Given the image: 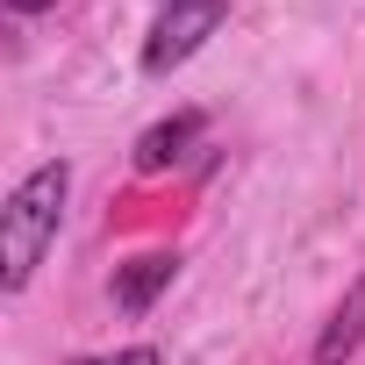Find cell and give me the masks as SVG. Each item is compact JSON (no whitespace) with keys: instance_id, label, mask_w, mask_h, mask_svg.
I'll return each instance as SVG.
<instances>
[{"instance_id":"6da1fadb","label":"cell","mask_w":365,"mask_h":365,"mask_svg":"<svg viewBox=\"0 0 365 365\" xmlns=\"http://www.w3.org/2000/svg\"><path fill=\"white\" fill-rule=\"evenodd\" d=\"M65 194H72V165H65V158L36 165L22 187L8 194V208H0V287H8V294H22V287L36 279V265H43L51 237H58Z\"/></svg>"},{"instance_id":"7a4b0ae2","label":"cell","mask_w":365,"mask_h":365,"mask_svg":"<svg viewBox=\"0 0 365 365\" xmlns=\"http://www.w3.org/2000/svg\"><path fill=\"white\" fill-rule=\"evenodd\" d=\"M222 0H172V8L158 15V29L143 36V72H172V65H187L215 29H222Z\"/></svg>"},{"instance_id":"3957f363","label":"cell","mask_w":365,"mask_h":365,"mask_svg":"<svg viewBox=\"0 0 365 365\" xmlns=\"http://www.w3.org/2000/svg\"><path fill=\"white\" fill-rule=\"evenodd\" d=\"M201 129H208V115H201V108H179V115L150 122V129L136 136V172H165V165H179V158L201 143Z\"/></svg>"},{"instance_id":"277c9868","label":"cell","mask_w":365,"mask_h":365,"mask_svg":"<svg viewBox=\"0 0 365 365\" xmlns=\"http://www.w3.org/2000/svg\"><path fill=\"white\" fill-rule=\"evenodd\" d=\"M172 279H179V251H143V258L115 265V308H122V315H143Z\"/></svg>"},{"instance_id":"5b68a950","label":"cell","mask_w":365,"mask_h":365,"mask_svg":"<svg viewBox=\"0 0 365 365\" xmlns=\"http://www.w3.org/2000/svg\"><path fill=\"white\" fill-rule=\"evenodd\" d=\"M365 344V272L344 287V301H336V315L322 322V336H315V365H351V351Z\"/></svg>"},{"instance_id":"8992f818","label":"cell","mask_w":365,"mask_h":365,"mask_svg":"<svg viewBox=\"0 0 365 365\" xmlns=\"http://www.w3.org/2000/svg\"><path fill=\"white\" fill-rule=\"evenodd\" d=\"M72 365H165L150 344H129V351H108V358H72Z\"/></svg>"},{"instance_id":"52a82bcc","label":"cell","mask_w":365,"mask_h":365,"mask_svg":"<svg viewBox=\"0 0 365 365\" xmlns=\"http://www.w3.org/2000/svg\"><path fill=\"white\" fill-rule=\"evenodd\" d=\"M15 15H43V8H58V0H8Z\"/></svg>"}]
</instances>
